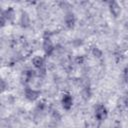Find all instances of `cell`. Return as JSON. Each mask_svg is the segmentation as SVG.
I'll return each instance as SVG.
<instances>
[{"mask_svg":"<svg viewBox=\"0 0 128 128\" xmlns=\"http://www.w3.org/2000/svg\"><path fill=\"white\" fill-rule=\"evenodd\" d=\"M95 117L97 120L102 121L107 117V109L104 105L99 104L95 109Z\"/></svg>","mask_w":128,"mask_h":128,"instance_id":"cell-1","label":"cell"},{"mask_svg":"<svg viewBox=\"0 0 128 128\" xmlns=\"http://www.w3.org/2000/svg\"><path fill=\"white\" fill-rule=\"evenodd\" d=\"M61 103H62V106H63V108L65 110H69L72 107V104H73V98H72V96L69 93H65L63 95V97H62Z\"/></svg>","mask_w":128,"mask_h":128,"instance_id":"cell-2","label":"cell"},{"mask_svg":"<svg viewBox=\"0 0 128 128\" xmlns=\"http://www.w3.org/2000/svg\"><path fill=\"white\" fill-rule=\"evenodd\" d=\"M40 95V92L37 90H34L32 88H26L25 89V97L30 100V101H34L36 100Z\"/></svg>","mask_w":128,"mask_h":128,"instance_id":"cell-3","label":"cell"},{"mask_svg":"<svg viewBox=\"0 0 128 128\" xmlns=\"http://www.w3.org/2000/svg\"><path fill=\"white\" fill-rule=\"evenodd\" d=\"M43 48H44V51L46 53V55H51L52 52L54 51V46L50 40L49 37H45L44 38V41H43Z\"/></svg>","mask_w":128,"mask_h":128,"instance_id":"cell-4","label":"cell"},{"mask_svg":"<svg viewBox=\"0 0 128 128\" xmlns=\"http://www.w3.org/2000/svg\"><path fill=\"white\" fill-rule=\"evenodd\" d=\"M109 9H110L111 14H112L114 17H118L119 14H120V12H121L120 6H119L118 3L115 2V1H111V2H109Z\"/></svg>","mask_w":128,"mask_h":128,"instance_id":"cell-5","label":"cell"},{"mask_svg":"<svg viewBox=\"0 0 128 128\" xmlns=\"http://www.w3.org/2000/svg\"><path fill=\"white\" fill-rule=\"evenodd\" d=\"M75 21H76V19H75V16H74V14L72 12H69V13L66 14V16H65V24L67 25V27H69V28L74 27Z\"/></svg>","mask_w":128,"mask_h":128,"instance_id":"cell-6","label":"cell"},{"mask_svg":"<svg viewBox=\"0 0 128 128\" xmlns=\"http://www.w3.org/2000/svg\"><path fill=\"white\" fill-rule=\"evenodd\" d=\"M32 63L33 65L38 68V69H42L44 67V59L41 57V56H35L33 59H32Z\"/></svg>","mask_w":128,"mask_h":128,"instance_id":"cell-7","label":"cell"},{"mask_svg":"<svg viewBox=\"0 0 128 128\" xmlns=\"http://www.w3.org/2000/svg\"><path fill=\"white\" fill-rule=\"evenodd\" d=\"M2 15L5 17V19H7V20H12V19H13V16H14V11H13L12 8H9V9L6 10L5 12H3Z\"/></svg>","mask_w":128,"mask_h":128,"instance_id":"cell-8","label":"cell"},{"mask_svg":"<svg viewBox=\"0 0 128 128\" xmlns=\"http://www.w3.org/2000/svg\"><path fill=\"white\" fill-rule=\"evenodd\" d=\"M92 54L95 56V57H101V55H102V52H101V50L99 49V48H97V47H93L92 48Z\"/></svg>","mask_w":128,"mask_h":128,"instance_id":"cell-9","label":"cell"},{"mask_svg":"<svg viewBox=\"0 0 128 128\" xmlns=\"http://www.w3.org/2000/svg\"><path fill=\"white\" fill-rule=\"evenodd\" d=\"M21 22H22V24H23V25H25V26L28 24V22H29V18H28V15H27L26 13H23V14H22Z\"/></svg>","mask_w":128,"mask_h":128,"instance_id":"cell-10","label":"cell"},{"mask_svg":"<svg viewBox=\"0 0 128 128\" xmlns=\"http://www.w3.org/2000/svg\"><path fill=\"white\" fill-rule=\"evenodd\" d=\"M123 77H124L125 82L128 84V67L124 69V72H123Z\"/></svg>","mask_w":128,"mask_h":128,"instance_id":"cell-11","label":"cell"},{"mask_svg":"<svg viewBox=\"0 0 128 128\" xmlns=\"http://www.w3.org/2000/svg\"><path fill=\"white\" fill-rule=\"evenodd\" d=\"M125 104H126V106L128 107V97L125 98Z\"/></svg>","mask_w":128,"mask_h":128,"instance_id":"cell-12","label":"cell"}]
</instances>
